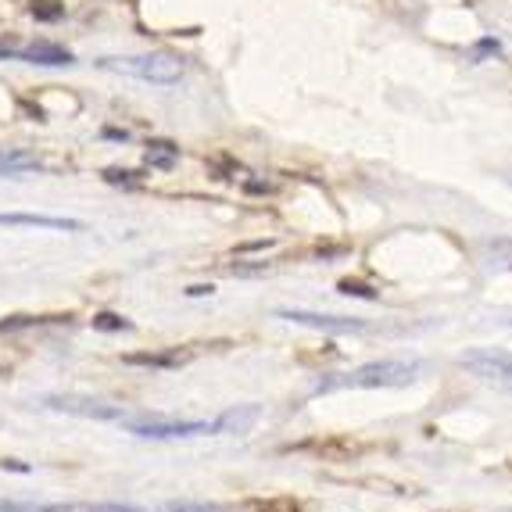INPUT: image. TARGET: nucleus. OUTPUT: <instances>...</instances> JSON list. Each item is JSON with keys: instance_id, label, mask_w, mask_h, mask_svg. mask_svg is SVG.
I'll list each match as a JSON object with an SVG mask.
<instances>
[{"instance_id": "14", "label": "nucleus", "mask_w": 512, "mask_h": 512, "mask_svg": "<svg viewBox=\"0 0 512 512\" xmlns=\"http://www.w3.org/2000/svg\"><path fill=\"white\" fill-rule=\"evenodd\" d=\"M94 330H104V333L129 330V319H122V316H111V312H101V316H94Z\"/></svg>"}, {"instance_id": "17", "label": "nucleus", "mask_w": 512, "mask_h": 512, "mask_svg": "<svg viewBox=\"0 0 512 512\" xmlns=\"http://www.w3.org/2000/svg\"><path fill=\"white\" fill-rule=\"evenodd\" d=\"M498 51H502V43H498V40H480L477 47L470 51V58H473V61H480L484 54H498Z\"/></svg>"}, {"instance_id": "4", "label": "nucleus", "mask_w": 512, "mask_h": 512, "mask_svg": "<svg viewBox=\"0 0 512 512\" xmlns=\"http://www.w3.org/2000/svg\"><path fill=\"white\" fill-rule=\"evenodd\" d=\"M133 434L140 437H197V434H215V419H147V423H133Z\"/></svg>"}, {"instance_id": "12", "label": "nucleus", "mask_w": 512, "mask_h": 512, "mask_svg": "<svg viewBox=\"0 0 512 512\" xmlns=\"http://www.w3.org/2000/svg\"><path fill=\"white\" fill-rule=\"evenodd\" d=\"M33 169H40V162H36V158H29V154H18V151L0 154V172H8V176H18V172H33Z\"/></svg>"}, {"instance_id": "5", "label": "nucleus", "mask_w": 512, "mask_h": 512, "mask_svg": "<svg viewBox=\"0 0 512 512\" xmlns=\"http://www.w3.org/2000/svg\"><path fill=\"white\" fill-rule=\"evenodd\" d=\"M280 319H287V323H298V326H312V330H323V333H359V330H366V323H362V319L319 316V312H301V308H283Z\"/></svg>"}, {"instance_id": "20", "label": "nucleus", "mask_w": 512, "mask_h": 512, "mask_svg": "<svg viewBox=\"0 0 512 512\" xmlns=\"http://www.w3.org/2000/svg\"><path fill=\"white\" fill-rule=\"evenodd\" d=\"M4 512H36V509H22V505H4Z\"/></svg>"}, {"instance_id": "21", "label": "nucleus", "mask_w": 512, "mask_h": 512, "mask_svg": "<svg viewBox=\"0 0 512 512\" xmlns=\"http://www.w3.org/2000/svg\"><path fill=\"white\" fill-rule=\"evenodd\" d=\"M0 512H4V505H0Z\"/></svg>"}, {"instance_id": "11", "label": "nucleus", "mask_w": 512, "mask_h": 512, "mask_svg": "<svg viewBox=\"0 0 512 512\" xmlns=\"http://www.w3.org/2000/svg\"><path fill=\"white\" fill-rule=\"evenodd\" d=\"M180 162V147L169 144V140H151L147 144V165L151 169H172V165Z\"/></svg>"}, {"instance_id": "1", "label": "nucleus", "mask_w": 512, "mask_h": 512, "mask_svg": "<svg viewBox=\"0 0 512 512\" xmlns=\"http://www.w3.org/2000/svg\"><path fill=\"white\" fill-rule=\"evenodd\" d=\"M419 373V362L409 359H384V362H366V366L351 369L344 376H333L319 384V394L330 391H376V387H405L412 384Z\"/></svg>"}, {"instance_id": "2", "label": "nucleus", "mask_w": 512, "mask_h": 512, "mask_svg": "<svg viewBox=\"0 0 512 512\" xmlns=\"http://www.w3.org/2000/svg\"><path fill=\"white\" fill-rule=\"evenodd\" d=\"M104 69L111 72H126V76H137V79H147V83H158V86H169V83H180L187 65L183 58L176 54H140V58H104L101 61Z\"/></svg>"}, {"instance_id": "9", "label": "nucleus", "mask_w": 512, "mask_h": 512, "mask_svg": "<svg viewBox=\"0 0 512 512\" xmlns=\"http://www.w3.org/2000/svg\"><path fill=\"white\" fill-rule=\"evenodd\" d=\"M255 423H258L255 405H240V409H230L226 416L215 419V434H248Z\"/></svg>"}, {"instance_id": "18", "label": "nucleus", "mask_w": 512, "mask_h": 512, "mask_svg": "<svg viewBox=\"0 0 512 512\" xmlns=\"http://www.w3.org/2000/svg\"><path fill=\"white\" fill-rule=\"evenodd\" d=\"M90 512H140V509H133V505H119V502H101Z\"/></svg>"}, {"instance_id": "13", "label": "nucleus", "mask_w": 512, "mask_h": 512, "mask_svg": "<svg viewBox=\"0 0 512 512\" xmlns=\"http://www.w3.org/2000/svg\"><path fill=\"white\" fill-rule=\"evenodd\" d=\"M29 15L40 18V22H58V18L65 15V4H58V0H33V4H29Z\"/></svg>"}, {"instance_id": "3", "label": "nucleus", "mask_w": 512, "mask_h": 512, "mask_svg": "<svg viewBox=\"0 0 512 512\" xmlns=\"http://www.w3.org/2000/svg\"><path fill=\"white\" fill-rule=\"evenodd\" d=\"M459 366H466L470 373L484 376V380H495V384H509L512 387V355L502 348H477L466 351L459 359Z\"/></svg>"}, {"instance_id": "6", "label": "nucleus", "mask_w": 512, "mask_h": 512, "mask_svg": "<svg viewBox=\"0 0 512 512\" xmlns=\"http://www.w3.org/2000/svg\"><path fill=\"white\" fill-rule=\"evenodd\" d=\"M0 226H29V230H61V233L83 230L79 219H51V215H18V212L0 215Z\"/></svg>"}, {"instance_id": "7", "label": "nucleus", "mask_w": 512, "mask_h": 512, "mask_svg": "<svg viewBox=\"0 0 512 512\" xmlns=\"http://www.w3.org/2000/svg\"><path fill=\"white\" fill-rule=\"evenodd\" d=\"M194 351H180V348H169V351H137V355H126L129 366H147V369H180L183 362H190Z\"/></svg>"}, {"instance_id": "19", "label": "nucleus", "mask_w": 512, "mask_h": 512, "mask_svg": "<svg viewBox=\"0 0 512 512\" xmlns=\"http://www.w3.org/2000/svg\"><path fill=\"white\" fill-rule=\"evenodd\" d=\"M165 512H215V509H205V505H169Z\"/></svg>"}, {"instance_id": "10", "label": "nucleus", "mask_w": 512, "mask_h": 512, "mask_svg": "<svg viewBox=\"0 0 512 512\" xmlns=\"http://www.w3.org/2000/svg\"><path fill=\"white\" fill-rule=\"evenodd\" d=\"M47 405L61 412H79V416H97V419H119L122 409H104L101 402H79V398H47Z\"/></svg>"}, {"instance_id": "8", "label": "nucleus", "mask_w": 512, "mask_h": 512, "mask_svg": "<svg viewBox=\"0 0 512 512\" xmlns=\"http://www.w3.org/2000/svg\"><path fill=\"white\" fill-rule=\"evenodd\" d=\"M18 61H33V65H72V54L58 43H33V47H18Z\"/></svg>"}, {"instance_id": "22", "label": "nucleus", "mask_w": 512, "mask_h": 512, "mask_svg": "<svg viewBox=\"0 0 512 512\" xmlns=\"http://www.w3.org/2000/svg\"><path fill=\"white\" fill-rule=\"evenodd\" d=\"M509 323H512V319H509Z\"/></svg>"}, {"instance_id": "16", "label": "nucleus", "mask_w": 512, "mask_h": 512, "mask_svg": "<svg viewBox=\"0 0 512 512\" xmlns=\"http://www.w3.org/2000/svg\"><path fill=\"white\" fill-rule=\"evenodd\" d=\"M341 294H355V298H366V301H373L376 298V291H369V287H362V283H355V280H344L341 283Z\"/></svg>"}, {"instance_id": "15", "label": "nucleus", "mask_w": 512, "mask_h": 512, "mask_svg": "<svg viewBox=\"0 0 512 512\" xmlns=\"http://www.w3.org/2000/svg\"><path fill=\"white\" fill-rule=\"evenodd\" d=\"M258 512H301V505L294 498H273V502H255Z\"/></svg>"}]
</instances>
